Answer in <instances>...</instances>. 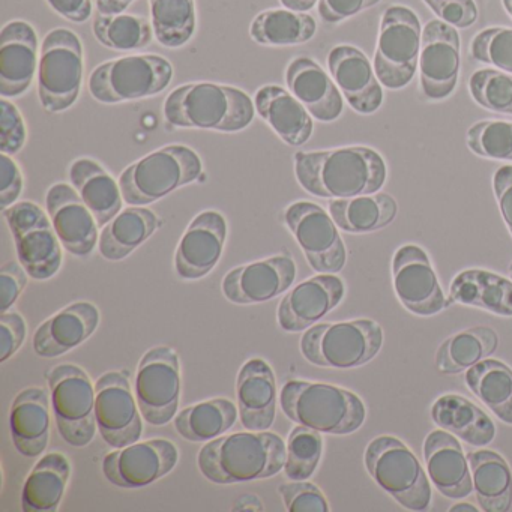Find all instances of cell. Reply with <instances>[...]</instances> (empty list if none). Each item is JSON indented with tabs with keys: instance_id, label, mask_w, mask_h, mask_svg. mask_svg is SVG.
I'll return each mask as SVG.
<instances>
[{
	"instance_id": "obj_1",
	"label": "cell",
	"mask_w": 512,
	"mask_h": 512,
	"mask_svg": "<svg viewBox=\"0 0 512 512\" xmlns=\"http://www.w3.org/2000/svg\"><path fill=\"white\" fill-rule=\"evenodd\" d=\"M295 175L307 193L322 199H353L379 193L388 170L379 152L347 146L295 154Z\"/></svg>"
},
{
	"instance_id": "obj_2",
	"label": "cell",
	"mask_w": 512,
	"mask_h": 512,
	"mask_svg": "<svg viewBox=\"0 0 512 512\" xmlns=\"http://www.w3.org/2000/svg\"><path fill=\"white\" fill-rule=\"evenodd\" d=\"M197 464L214 484L259 481L284 470L286 443L268 430L227 434L206 443Z\"/></svg>"
},
{
	"instance_id": "obj_3",
	"label": "cell",
	"mask_w": 512,
	"mask_h": 512,
	"mask_svg": "<svg viewBox=\"0 0 512 512\" xmlns=\"http://www.w3.org/2000/svg\"><path fill=\"white\" fill-rule=\"evenodd\" d=\"M250 95L235 86L188 83L175 89L164 103V118L176 128L239 133L256 116Z\"/></svg>"
},
{
	"instance_id": "obj_4",
	"label": "cell",
	"mask_w": 512,
	"mask_h": 512,
	"mask_svg": "<svg viewBox=\"0 0 512 512\" xmlns=\"http://www.w3.org/2000/svg\"><path fill=\"white\" fill-rule=\"evenodd\" d=\"M280 406L295 424L335 436L355 433L367 418L355 392L328 383L290 380L281 389Z\"/></svg>"
},
{
	"instance_id": "obj_5",
	"label": "cell",
	"mask_w": 512,
	"mask_h": 512,
	"mask_svg": "<svg viewBox=\"0 0 512 512\" xmlns=\"http://www.w3.org/2000/svg\"><path fill=\"white\" fill-rule=\"evenodd\" d=\"M202 172L197 152L188 146L169 145L128 166L118 182L127 205L146 206L193 184Z\"/></svg>"
},
{
	"instance_id": "obj_6",
	"label": "cell",
	"mask_w": 512,
	"mask_h": 512,
	"mask_svg": "<svg viewBox=\"0 0 512 512\" xmlns=\"http://www.w3.org/2000/svg\"><path fill=\"white\" fill-rule=\"evenodd\" d=\"M383 346V329L371 319L320 323L301 338V353L317 367L352 370L373 361Z\"/></svg>"
},
{
	"instance_id": "obj_7",
	"label": "cell",
	"mask_w": 512,
	"mask_h": 512,
	"mask_svg": "<svg viewBox=\"0 0 512 512\" xmlns=\"http://www.w3.org/2000/svg\"><path fill=\"white\" fill-rule=\"evenodd\" d=\"M364 463L371 478L398 505L409 511L430 508V478L406 443L394 436L376 437L365 449Z\"/></svg>"
},
{
	"instance_id": "obj_8",
	"label": "cell",
	"mask_w": 512,
	"mask_h": 512,
	"mask_svg": "<svg viewBox=\"0 0 512 512\" xmlns=\"http://www.w3.org/2000/svg\"><path fill=\"white\" fill-rule=\"evenodd\" d=\"M172 80V64L163 56H125L98 65L89 76L88 88L100 103L119 104L161 94Z\"/></svg>"
},
{
	"instance_id": "obj_9",
	"label": "cell",
	"mask_w": 512,
	"mask_h": 512,
	"mask_svg": "<svg viewBox=\"0 0 512 512\" xmlns=\"http://www.w3.org/2000/svg\"><path fill=\"white\" fill-rule=\"evenodd\" d=\"M83 68L79 35L65 28L50 31L41 44L38 65V97L47 112H65L77 103Z\"/></svg>"
},
{
	"instance_id": "obj_10",
	"label": "cell",
	"mask_w": 512,
	"mask_h": 512,
	"mask_svg": "<svg viewBox=\"0 0 512 512\" xmlns=\"http://www.w3.org/2000/svg\"><path fill=\"white\" fill-rule=\"evenodd\" d=\"M422 26L415 11L403 5L383 13L379 40L374 53V71L383 88H406L419 68Z\"/></svg>"
},
{
	"instance_id": "obj_11",
	"label": "cell",
	"mask_w": 512,
	"mask_h": 512,
	"mask_svg": "<svg viewBox=\"0 0 512 512\" xmlns=\"http://www.w3.org/2000/svg\"><path fill=\"white\" fill-rule=\"evenodd\" d=\"M50 403L59 434L68 445L83 448L97 433L95 385L79 365L62 364L46 374Z\"/></svg>"
},
{
	"instance_id": "obj_12",
	"label": "cell",
	"mask_w": 512,
	"mask_h": 512,
	"mask_svg": "<svg viewBox=\"0 0 512 512\" xmlns=\"http://www.w3.org/2000/svg\"><path fill=\"white\" fill-rule=\"evenodd\" d=\"M16 242L20 263L34 280L55 277L64 262L61 241L46 212L34 202H20L2 211Z\"/></svg>"
},
{
	"instance_id": "obj_13",
	"label": "cell",
	"mask_w": 512,
	"mask_h": 512,
	"mask_svg": "<svg viewBox=\"0 0 512 512\" xmlns=\"http://www.w3.org/2000/svg\"><path fill=\"white\" fill-rule=\"evenodd\" d=\"M134 395L143 419L155 427L169 424L181 400V365L172 347L149 350L137 368Z\"/></svg>"
},
{
	"instance_id": "obj_14",
	"label": "cell",
	"mask_w": 512,
	"mask_h": 512,
	"mask_svg": "<svg viewBox=\"0 0 512 512\" xmlns=\"http://www.w3.org/2000/svg\"><path fill=\"white\" fill-rule=\"evenodd\" d=\"M284 221L314 271L319 274L343 271L346 245L331 214L316 203L296 202L284 212Z\"/></svg>"
},
{
	"instance_id": "obj_15",
	"label": "cell",
	"mask_w": 512,
	"mask_h": 512,
	"mask_svg": "<svg viewBox=\"0 0 512 512\" xmlns=\"http://www.w3.org/2000/svg\"><path fill=\"white\" fill-rule=\"evenodd\" d=\"M95 416L98 433L107 445L124 448L139 442L143 415L124 373L109 371L95 383Z\"/></svg>"
},
{
	"instance_id": "obj_16",
	"label": "cell",
	"mask_w": 512,
	"mask_h": 512,
	"mask_svg": "<svg viewBox=\"0 0 512 512\" xmlns=\"http://www.w3.org/2000/svg\"><path fill=\"white\" fill-rule=\"evenodd\" d=\"M461 67V41L455 28L431 20L422 29L419 82L430 101H443L454 94Z\"/></svg>"
},
{
	"instance_id": "obj_17",
	"label": "cell",
	"mask_w": 512,
	"mask_h": 512,
	"mask_svg": "<svg viewBox=\"0 0 512 512\" xmlns=\"http://www.w3.org/2000/svg\"><path fill=\"white\" fill-rule=\"evenodd\" d=\"M395 295L416 316H434L448 307L430 257L418 245L407 244L392 259Z\"/></svg>"
},
{
	"instance_id": "obj_18",
	"label": "cell",
	"mask_w": 512,
	"mask_h": 512,
	"mask_svg": "<svg viewBox=\"0 0 512 512\" xmlns=\"http://www.w3.org/2000/svg\"><path fill=\"white\" fill-rule=\"evenodd\" d=\"M175 443L166 439L136 442L110 452L103 461L104 476L121 488H142L169 475L178 464Z\"/></svg>"
},
{
	"instance_id": "obj_19",
	"label": "cell",
	"mask_w": 512,
	"mask_h": 512,
	"mask_svg": "<svg viewBox=\"0 0 512 512\" xmlns=\"http://www.w3.org/2000/svg\"><path fill=\"white\" fill-rule=\"evenodd\" d=\"M295 278V260L280 254L232 269L224 277L221 289L227 301L233 304H262L286 293Z\"/></svg>"
},
{
	"instance_id": "obj_20",
	"label": "cell",
	"mask_w": 512,
	"mask_h": 512,
	"mask_svg": "<svg viewBox=\"0 0 512 512\" xmlns=\"http://www.w3.org/2000/svg\"><path fill=\"white\" fill-rule=\"evenodd\" d=\"M46 206L62 247L76 257L91 256L100 241V227L76 188L64 182L53 185Z\"/></svg>"
},
{
	"instance_id": "obj_21",
	"label": "cell",
	"mask_w": 512,
	"mask_h": 512,
	"mask_svg": "<svg viewBox=\"0 0 512 512\" xmlns=\"http://www.w3.org/2000/svg\"><path fill=\"white\" fill-rule=\"evenodd\" d=\"M346 295L343 280L320 274L290 289L278 307V325L286 332L307 331L341 304Z\"/></svg>"
},
{
	"instance_id": "obj_22",
	"label": "cell",
	"mask_w": 512,
	"mask_h": 512,
	"mask_svg": "<svg viewBox=\"0 0 512 512\" xmlns=\"http://www.w3.org/2000/svg\"><path fill=\"white\" fill-rule=\"evenodd\" d=\"M226 238L227 223L223 214L205 211L197 215L176 248V274L182 280L206 277L220 262Z\"/></svg>"
},
{
	"instance_id": "obj_23",
	"label": "cell",
	"mask_w": 512,
	"mask_h": 512,
	"mask_svg": "<svg viewBox=\"0 0 512 512\" xmlns=\"http://www.w3.org/2000/svg\"><path fill=\"white\" fill-rule=\"evenodd\" d=\"M38 35L34 26L23 20L7 23L0 32V95L17 98L25 95L34 82L37 67Z\"/></svg>"
},
{
	"instance_id": "obj_24",
	"label": "cell",
	"mask_w": 512,
	"mask_h": 512,
	"mask_svg": "<svg viewBox=\"0 0 512 512\" xmlns=\"http://www.w3.org/2000/svg\"><path fill=\"white\" fill-rule=\"evenodd\" d=\"M328 68L335 85L355 112L371 115L383 104L382 83L364 52L337 46L329 52Z\"/></svg>"
},
{
	"instance_id": "obj_25",
	"label": "cell",
	"mask_w": 512,
	"mask_h": 512,
	"mask_svg": "<svg viewBox=\"0 0 512 512\" xmlns=\"http://www.w3.org/2000/svg\"><path fill=\"white\" fill-rule=\"evenodd\" d=\"M428 478L442 496L464 499L473 493L472 472L460 440L449 431H431L424 442Z\"/></svg>"
},
{
	"instance_id": "obj_26",
	"label": "cell",
	"mask_w": 512,
	"mask_h": 512,
	"mask_svg": "<svg viewBox=\"0 0 512 512\" xmlns=\"http://www.w3.org/2000/svg\"><path fill=\"white\" fill-rule=\"evenodd\" d=\"M277 380L268 362L250 359L236 379V398L242 425L251 431H266L277 416Z\"/></svg>"
},
{
	"instance_id": "obj_27",
	"label": "cell",
	"mask_w": 512,
	"mask_h": 512,
	"mask_svg": "<svg viewBox=\"0 0 512 512\" xmlns=\"http://www.w3.org/2000/svg\"><path fill=\"white\" fill-rule=\"evenodd\" d=\"M286 85L316 121L329 124L343 115L340 89L313 59L304 56L293 59L286 70Z\"/></svg>"
},
{
	"instance_id": "obj_28",
	"label": "cell",
	"mask_w": 512,
	"mask_h": 512,
	"mask_svg": "<svg viewBox=\"0 0 512 512\" xmlns=\"http://www.w3.org/2000/svg\"><path fill=\"white\" fill-rule=\"evenodd\" d=\"M100 310L91 302H76L53 314L37 329L34 350L41 358H58L85 343L100 325Z\"/></svg>"
},
{
	"instance_id": "obj_29",
	"label": "cell",
	"mask_w": 512,
	"mask_h": 512,
	"mask_svg": "<svg viewBox=\"0 0 512 512\" xmlns=\"http://www.w3.org/2000/svg\"><path fill=\"white\" fill-rule=\"evenodd\" d=\"M257 115L286 145L304 146L313 136V116L281 86L266 85L254 95Z\"/></svg>"
},
{
	"instance_id": "obj_30",
	"label": "cell",
	"mask_w": 512,
	"mask_h": 512,
	"mask_svg": "<svg viewBox=\"0 0 512 512\" xmlns=\"http://www.w3.org/2000/svg\"><path fill=\"white\" fill-rule=\"evenodd\" d=\"M49 395L43 388H28L14 400L10 413L11 436L20 454L40 457L50 439Z\"/></svg>"
},
{
	"instance_id": "obj_31",
	"label": "cell",
	"mask_w": 512,
	"mask_h": 512,
	"mask_svg": "<svg viewBox=\"0 0 512 512\" xmlns=\"http://www.w3.org/2000/svg\"><path fill=\"white\" fill-rule=\"evenodd\" d=\"M68 175L83 202L97 218L100 229L122 211L125 200L119 182L100 163L92 158H79L71 164Z\"/></svg>"
},
{
	"instance_id": "obj_32",
	"label": "cell",
	"mask_w": 512,
	"mask_h": 512,
	"mask_svg": "<svg viewBox=\"0 0 512 512\" xmlns=\"http://www.w3.org/2000/svg\"><path fill=\"white\" fill-rule=\"evenodd\" d=\"M431 419L437 427L449 431L472 446H487L496 437V425L475 403L458 394L437 398L431 406Z\"/></svg>"
},
{
	"instance_id": "obj_33",
	"label": "cell",
	"mask_w": 512,
	"mask_h": 512,
	"mask_svg": "<svg viewBox=\"0 0 512 512\" xmlns=\"http://www.w3.org/2000/svg\"><path fill=\"white\" fill-rule=\"evenodd\" d=\"M452 302L482 308L497 316H512V281L484 269H467L452 280Z\"/></svg>"
},
{
	"instance_id": "obj_34",
	"label": "cell",
	"mask_w": 512,
	"mask_h": 512,
	"mask_svg": "<svg viewBox=\"0 0 512 512\" xmlns=\"http://www.w3.org/2000/svg\"><path fill=\"white\" fill-rule=\"evenodd\" d=\"M473 491L485 512H506L512 505V472L508 461L490 449L467 454Z\"/></svg>"
},
{
	"instance_id": "obj_35",
	"label": "cell",
	"mask_w": 512,
	"mask_h": 512,
	"mask_svg": "<svg viewBox=\"0 0 512 512\" xmlns=\"http://www.w3.org/2000/svg\"><path fill=\"white\" fill-rule=\"evenodd\" d=\"M158 217L151 209L131 206L119 212L103 227L98 250L104 259L119 262L127 259L140 245L157 232Z\"/></svg>"
},
{
	"instance_id": "obj_36",
	"label": "cell",
	"mask_w": 512,
	"mask_h": 512,
	"mask_svg": "<svg viewBox=\"0 0 512 512\" xmlns=\"http://www.w3.org/2000/svg\"><path fill=\"white\" fill-rule=\"evenodd\" d=\"M328 208L338 229L355 235L385 229L398 214L394 197L380 191L353 199H332Z\"/></svg>"
},
{
	"instance_id": "obj_37",
	"label": "cell",
	"mask_w": 512,
	"mask_h": 512,
	"mask_svg": "<svg viewBox=\"0 0 512 512\" xmlns=\"http://www.w3.org/2000/svg\"><path fill=\"white\" fill-rule=\"evenodd\" d=\"M70 475L71 464L65 455L58 452L44 455L29 473L23 487V511H58L64 499Z\"/></svg>"
},
{
	"instance_id": "obj_38",
	"label": "cell",
	"mask_w": 512,
	"mask_h": 512,
	"mask_svg": "<svg viewBox=\"0 0 512 512\" xmlns=\"http://www.w3.org/2000/svg\"><path fill=\"white\" fill-rule=\"evenodd\" d=\"M499 347V335L490 326H475L446 338L436 353V367L443 374L466 373L490 358Z\"/></svg>"
},
{
	"instance_id": "obj_39",
	"label": "cell",
	"mask_w": 512,
	"mask_h": 512,
	"mask_svg": "<svg viewBox=\"0 0 512 512\" xmlns=\"http://www.w3.org/2000/svg\"><path fill=\"white\" fill-rule=\"evenodd\" d=\"M316 32L313 16L287 8L263 11L250 26L253 41L268 47L299 46L313 40Z\"/></svg>"
},
{
	"instance_id": "obj_40",
	"label": "cell",
	"mask_w": 512,
	"mask_h": 512,
	"mask_svg": "<svg viewBox=\"0 0 512 512\" xmlns=\"http://www.w3.org/2000/svg\"><path fill=\"white\" fill-rule=\"evenodd\" d=\"M239 410L227 398H214L185 407L175 419V428L190 442L208 443L223 436L235 425Z\"/></svg>"
},
{
	"instance_id": "obj_41",
	"label": "cell",
	"mask_w": 512,
	"mask_h": 512,
	"mask_svg": "<svg viewBox=\"0 0 512 512\" xmlns=\"http://www.w3.org/2000/svg\"><path fill=\"white\" fill-rule=\"evenodd\" d=\"M464 382L500 421L512 425V370L508 365L487 358L464 373Z\"/></svg>"
},
{
	"instance_id": "obj_42",
	"label": "cell",
	"mask_w": 512,
	"mask_h": 512,
	"mask_svg": "<svg viewBox=\"0 0 512 512\" xmlns=\"http://www.w3.org/2000/svg\"><path fill=\"white\" fill-rule=\"evenodd\" d=\"M155 37L167 49L185 46L196 34V0H149Z\"/></svg>"
},
{
	"instance_id": "obj_43",
	"label": "cell",
	"mask_w": 512,
	"mask_h": 512,
	"mask_svg": "<svg viewBox=\"0 0 512 512\" xmlns=\"http://www.w3.org/2000/svg\"><path fill=\"white\" fill-rule=\"evenodd\" d=\"M95 38L104 47L116 52H134L142 50L152 43L154 26L148 19L133 14H116V16L95 17Z\"/></svg>"
},
{
	"instance_id": "obj_44",
	"label": "cell",
	"mask_w": 512,
	"mask_h": 512,
	"mask_svg": "<svg viewBox=\"0 0 512 512\" xmlns=\"http://www.w3.org/2000/svg\"><path fill=\"white\" fill-rule=\"evenodd\" d=\"M322 454V433L304 425H296L286 443L284 475L290 481H308L316 472Z\"/></svg>"
},
{
	"instance_id": "obj_45",
	"label": "cell",
	"mask_w": 512,
	"mask_h": 512,
	"mask_svg": "<svg viewBox=\"0 0 512 512\" xmlns=\"http://www.w3.org/2000/svg\"><path fill=\"white\" fill-rule=\"evenodd\" d=\"M470 95L490 112L512 115V74L493 68L476 71L469 80Z\"/></svg>"
},
{
	"instance_id": "obj_46",
	"label": "cell",
	"mask_w": 512,
	"mask_h": 512,
	"mask_svg": "<svg viewBox=\"0 0 512 512\" xmlns=\"http://www.w3.org/2000/svg\"><path fill=\"white\" fill-rule=\"evenodd\" d=\"M467 146L478 157L512 161V122L481 121L467 131Z\"/></svg>"
},
{
	"instance_id": "obj_47",
	"label": "cell",
	"mask_w": 512,
	"mask_h": 512,
	"mask_svg": "<svg viewBox=\"0 0 512 512\" xmlns=\"http://www.w3.org/2000/svg\"><path fill=\"white\" fill-rule=\"evenodd\" d=\"M470 56L478 64L493 65L512 74V29L488 28L479 32L470 44Z\"/></svg>"
},
{
	"instance_id": "obj_48",
	"label": "cell",
	"mask_w": 512,
	"mask_h": 512,
	"mask_svg": "<svg viewBox=\"0 0 512 512\" xmlns=\"http://www.w3.org/2000/svg\"><path fill=\"white\" fill-rule=\"evenodd\" d=\"M28 142V128L22 112L8 98L0 101V151L2 154H19Z\"/></svg>"
},
{
	"instance_id": "obj_49",
	"label": "cell",
	"mask_w": 512,
	"mask_h": 512,
	"mask_svg": "<svg viewBox=\"0 0 512 512\" xmlns=\"http://www.w3.org/2000/svg\"><path fill=\"white\" fill-rule=\"evenodd\" d=\"M281 497L289 512H328L329 503L317 485L293 481L280 487Z\"/></svg>"
},
{
	"instance_id": "obj_50",
	"label": "cell",
	"mask_w": 512,
	"mask_h": 512,
	"mask_svg": "<svg viewBox=\"0 0 512 512\" xmlns=\"http://www.w3.org/2000/svg\"><path fill=\"white\" fill-rule=\"evenodd\" d=\"M28 328L25 319L16 311H7L0 316V362L8 361L19 352L25 343Z\"/></svg>"
},
{
	"instance_id": "obj_51",
	"label": "cell",
	"mask_w": 512,
	"mask_h": 512,
	"mask_svg": "<svg viewBox=\"0 0 512 512\" xmlns=\"http://www.w3.org/2000/svg\"><path fill=\"white\" fill-rule=\"evenodd\" d=\"M23 175L11 155H0V209L16 205L23 191Z\"/></svg>"
},
{
	"instance_id": "obj_52",
	"label": "cell",
	"mask_w": 512,
	"mask_h": 512,
	"mask_svg": "<svg viewBox=\"0 0 512 512\" xmlns=\"http://www.w3.org/2000/svg\"><path fill=\"white\" fill-rule=\"evenodd\" d=\"M29 274L22 263L8 262L0 269V305L2 313H7L16 304L28 284Z\"/></svg>"
},
{
	"instance_id": "obj_53",
	"label": "cell",
	"mask_w": 512,
	"mask_h": 512,
	"mask_svg": "<svg viewBox=\"0 0 512 512\" xmlns=\"http://www.w3.org/2000/svg\"><path fill=\"white\" fill-rule=\"evenodd\" d=\"M382 0H319L320 19L329 25H337L362 11L376 7Z\"/></svg>"
},
{
	"instance_id": "obj_54",
	"label": "cell",
	"mask_w": 512,
	"mask_h": 512,
	"mask_svg": "<svg viewBox=\"0 0 512 512\" xmlns=\"http://www.w3.org/2000/svg\"><path fill=\"white\" fill-rule=\"evenodd\" d=\"M434 14L452 28L469 29L478 20V7L475 0H446Z\"/></svg>"
},
{
	"instance_id": "obj_55",
	"label": "cell",
	"mask_w": 512,
	"mask_h": 512,
	"mask_svg": "<svg viewBox=\"0 0 512 512\" xmlns=\"http://www.w3.org/2000/svg\"><path fill=\"white\" fill-rule=\"evenodd\" d=\"M493 188L503 221L512 235V166H502L496 170Z\"/></svg>"
},
{
	"instance_id": "obj_56",
	"label": "cell",
	"mask_w": 512,
	"mask_h": 512,
	"mask_svg": "<svg viewBox=\"0 0 512 512\" xmlns=\"http://www.w3.org/2000/svg\"><path fill=\"white\" fill-rule=\"evenodd\" d=\"M47 4L64 19L73 23H85L92 17V0H47Z\"/></svg>"
},
{
	"instance_id": "obj_57",
	"label": "cell",
	"mask_w": 512,
	"mask_h": 512,
	"mask_svg": "<svg viewBox=\"0 0 512 512\" xmlns=\"http://www.w3.org/2000/svg\"><path fill=\"white\" fill-rule=\"evenodd\" d=\"M134 0H97V11L101 16L124 14Z\"/></svg>"
},
{
	"instance_id": "obj_58",
	"label": "cell",
	"mask_w": 512,
	"mask_h": 512,
	"mask_svg": "<svg viewBox=\"0 0 512 512\" xmlns=\"http://www.w3.org/2000/svg\"><path fill=\"white\" fill-rule=\"evenodd\" d=\"M280 4L287 10L299 11V13H307L313 10L319 0H280Z\"/></svg>"
},
{
	"instance_id": "obj_59",
	"label": "cell",
	"mask_w": 512,
	"mask_h": 512,
	"mask_svg": "<svg viewBox=\"0 0 512 512\" xmlns=\"http://www.w3.org/2000/svg\"><path fill=\"white\" fill-rule=\"evenodd\" d=\"M449 511H452V512H463V511L476 512V511H478V508H475V506L470 505V503L461 502V503H457V505L451 506V508H449Z\"/></svg>"
},
{
	"instance_id": "obj_60",
	"label": "cell",
	"mask_w": 512,
	"mask_h": 512,
	"mask_svg": "<svg viewBox=\"0 0 512 512\" xmlns=\"http://www.w3.org/2000/svg\"><path fill=\"white\" fill-rule=\"evenodd\" d=\"M424 2L431 8V10L436 11L440 5L445 4L446 0H424Z\"/></svg>"
},
{
	"instance_id": "obj_61",
	"label": "cell",
	"mask_w": 512,
	"mask_h": 512,
	"mask_svg": "<svg viewBox=\"0 0 512 512\" xmlns=\"http://www.w3.org/2000/svg\"><path fill=\"white\" fill-rule=\"evenodd\" d=\"M503 7H505L506 13L512 19V0H502Z\"/></svg>"
},
{
	"instance_id": "obj_62",
	"label": "cell",
	"mask_w": 512,
	"mask_h": 512,
	"mask_svg": "<svg viewBox=\"0 0 512 512\" xmlns=\"http://www.w3.org/2000/svg\"><path fill=\"white\" fill-rule=\"evenodd\" d=\"M509 275H511V280H512V262H511V265H509Z\"/></svg>"
}]
</instances>
